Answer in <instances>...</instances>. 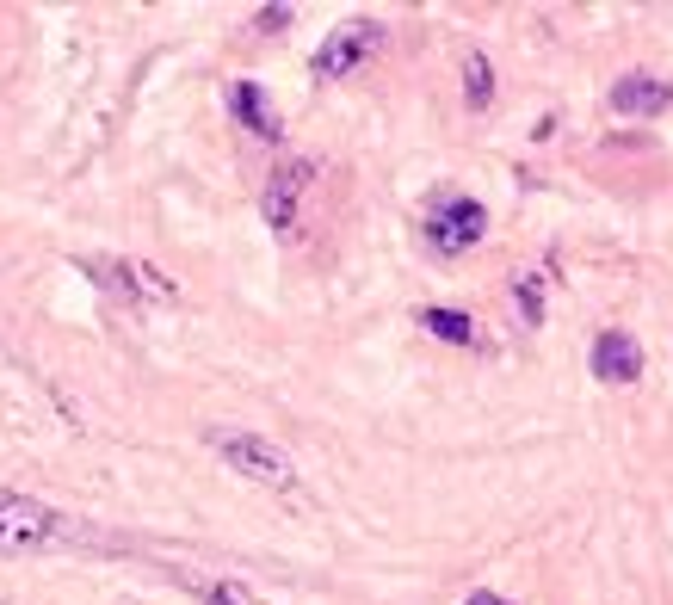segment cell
<instances>
[{
  "label": "cell",
  "instance_id": "1",
  "mask_svg": "<svg viewBox=\"0 0 673 605\" xmlns=\"http://www.w3.org/2000/svg\"><path fill=\"white\" fill-rule=\"evenodd\" d=\"M204 445L217 451L235 476H247V482H260V488H297V464L272 439H260V433H241V426H210Z\"/></svg>",
  "mask_w": 673,
  "mask_h": 605
},
{
  "label": "cell",
  "instance_id": "2",
  "mask_svg": "<svg viewBox=\"0 0 673 605\" xmlns=\"http://www.w3.org/2000/svg\"><path fill=\"white\" fill-rule=\"evenodd\" d=\"M377 44H383V25L377 19H346V25H334L328 38H322V50H315V75L322 81H340V75H359V68L377 56Z\"/></svg>",
  "mask_w": 673,
  "mask_h": 605
},
{
  "label": "cell",
  "instance_id": "3",
  "mask_svg": "<svg viewBox=\"0 0 673 605\" xmlns=\"http://www.w3.org/2000/svg\"><path fill=\"white\" fill-rule=\"evenodd\" d=\"M56 513L31 494H0V556H31L56 538Z\"/></svg>",
  "mask_w": 673,
  "mask_h": 605
},
{
  "label": "cell",
  "instance_id": "4",
  "mask_svg": "<svg viewBox=\"0 0 673 605\" xmlns=\"http://www.w3.org/2000/svg\"><path fill=\"white\" fill-rule=\"evenodd\" d=\"M488 229V210L476 198H445L433 217H427V241H433V254H470V247L482 241Z\"/></svg>",
  "mask_w": 673,
  "mask_h": 605
},
{
  "label": "cell",
  "instance_id": "5",
  "mask_svg": "<svg viewBox=\"0 0 673 605\" xmlns=\"http://www.w3.org/2000/svg\"><path fill=\"white\" fill-rule=\"evenodd\" d=\"M309 180H315V167H309V161H285V167H272V180H266V192H260V210H266L272 235H291V229H297V204H303Z\"/></svg>",
  "mask_w": 673,
  "mask_h": 605
},
{
  "label": "cell",
  "instance_id": "6",
  "mask_svg": "<svg viewBox=\"0 0 673 605\" xmlns=\"http://www.w3.org/2000/svg\"><path fill=\"white\" fill-rule=\"evenodd\" d=\"M593 377L599 383H636L643 377V346H636V334L624 328H606L593 340Z\"/></svg>",
  "mask_w": 673,
  "mask_h": 605
},
{
  "label": "cell",
  "instance_id": "7",
  "mask_svg": "<svg viewBox=\"0 0 673 605\" xmlns=\"http://www.w3.org/2000/svg\"><path fill=\"white\" fill-rule=\"evenodd\" d=\"M612 105L624 118H661L667 105H673V87L661 81V75H624L618 87H612Z\"/></svg>",
  "mask_w": 673,
  "mask_h": 605
},
{
  "label": "cell",
  "instance_id": "8",
  "mask_svg": "<svg viewBox=\"0 0 673 605\" xmlns=\"http://www.w3.org/2000/svg\"><path fill=\"white\" fill-rule=\"evenodd\" d=\"M229 105H235V118L254 130V136H278V112H272V99H266L254 81H241V87L229 93Z\"/></svg>",
  "mask_w": 673,
  "mask_h": 605
},
{
  "label": "cell",
  "instance_id": "9",
  "mask_svg": "<svg viewBox=\"0 0 673 605\" xmlns=\"http://www.w3.org/2000/svg\"><path fill=\"white\" fill-rule=\"evenodd\" d=\"M420 328H427L433 340H451V346H470L476 340V322L464 309H420Z\"/></svg>",
  "mask_w": 673,
  "mask_h": 605
},
{
  "label": "cell",
  "instance_id": "10",
  "mask_svg": "<svg viewBox=\"0 0 673 605\" xmlns=\"http://www.w3.org/2000/svg\"><path fill=\"white\" fill-rule=\"evenodd\" d=\"M464 99H470V112H488V99H494V68L482 50L464 56Z\"/></svg>",
  "mask_w": 673,
  "mask_h": 605
},
{
  "label": "cell",
  "instance_id": "11",
  "mask_svg": "<svg viewBox=\"0 0 673 605\" xmlns=\"http://www.w3.org/2000/svg\"><path fill=\"white\" fill-rule=\"evenodd\" d=\"M130 291L136 297H155V303H173V297H180V284H173L161 266H149V260H130Z\"/></svg>",
  "mask_w": 673,
  "mask_h": 605
},
{
  "label": "cell",
  "instance_id": "12",
  "mask_svg": "<svg viewBox=\"0 0 673 605\" xmlns=\"http://www.w3.org/2000/svg\"><path fill=\"white\" fill-rule=\"evenodd\" d=\"M513 297H519V315L538 328V322H544V272H525V278L513 284Z\"/></svg>",
  "mask_w": 673,
  "mask_h": 605
},
{
  "label": "cell",
  "instance_id": "13",
  "mask_svg": "<svg viewBox=\"0 0 673 605\" xmlns=\"http://www.w3.org/2000/svg\"><path fill=\"white\" fill-rule=\"evenodd\" d=\"M204 605H260V599H254V593H247L241 581H217V587H210V593H204Z\"/></svg>",
  "mask_w": 673,
  "mask_h": 605
},
{
  "label": "cell",
  "instance_id": "14",
  "mask_svg": "<svg viewBox=\"0 0 673 605\" xmlns=\"http://www.w3.org/2000/svg\"><path fill=\"white\" fill-rule=\"evenodd\" d=\"M291 25V7H260L254 13V31H266V38H272V31H285Z\"/></svg>",
  "mask_w": 673,
  "mask_h": 605
},
{
  "label": "cell",
  "instance_id": "15",
  "mask_svg": "<svg viewBox=\"0 0 673 605\" xmlns=\"http://www.w3.org/2000/svg\"><path fill=\"white\" fill-rule=\"evenodd\" d=\"M470 605H513V599H501V593H482V587H476V593H470Z\"/></svg>",
  "mask_w": 673,
  "mask_h": 605
}]
</instances>
